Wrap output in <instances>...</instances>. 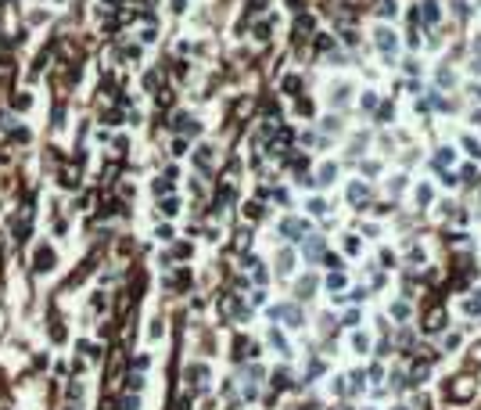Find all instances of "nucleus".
Instances as JSON below:
<instances>
[{"label": "nucleus", "mask_w": 481, "mask_h": 410, "mask_svg": "<svg viewBox=\"0 0 481 410\" xmlns=\"http://www.w3.org/2000/svg\"><path fill=\"white\" fill-rule=\"evenodd\" d=\"M470 396H474V378H467V374L452 378L449 385H446V399H449V403H456V399H470Z\"/></svg>", "instance_id": "nucleus-1"}, {"label": "nucleus", "mask_w": 481, "mask_h": 410, "mask_svg": "<svg viewBox=\"0 0 481 410\" xmlns=\"http://www.w3.org/2000/svg\"><path fill=\"white\" fill-rule=\"evenodd\" d=\"M51 263H54V252H51V249H40V252H36V259H33V270H36V273H47Z\"/></svg>", "instance_id": "nucleus-2"}, {"label": "nucleus", "mask_w": 481, "mask_h": 410, "mask_svg": "<svg viewBox=\"0 0 481 410\" xmlns=\"http://www.w3.org/2000/svg\"><path fill=\"white\" fill-rule=\"evenodd\" d=\"M424 327H428V331H442V327H446V313H442V309H431Z\"/></svg>", "instance_id": "nucleus-3"}, {"label": "nucleus", "mask_w": 481, "mask_h": 410, "mask_svg": "<svg viewBox=\"0 0 481 410\" xmlns=\"http://www.w3.org/2000/svg\"><path fill=\"white\" fill-rule=\"evenodd\" d=\"M61 184L65 187H76L79 184V166H65L61 169Z\"/></svg>", "instance_id": "nucleus-4"}, {"label": "nucleus", "mask_w": 481, "mask_h": 410, "mask_svg": "<svg viewBox=\"0 0 481 410\" xmlns=\"http://www.w3.org/2000/svg\"><path fill=\"white\" fill-rule=\"evenodd\" d=\"M377 40H381V47H384V51H392V47H395V36H392V33H381Z\"/></svg>", "instance_id": "nucleus-5"}, {"label": "nucleus", "mask_w": 481, "mask_h": 410, "mask_svg": "<svg viewBox=\"0 0 481 410\" xmlns=\"http://www.w3.org/2000/svg\"><path fill=\"white\" fill-rule=\"evenodd\" d=\"M312 288H316V281H312V277H305V281H302V285H298V291H302V295H309V291H312Z\"/></svg>", "instance_id": "nucleus-6"}, {"label": "nucleus", "mask_w": 481, "mask_h": 410, "mask_svg": "<svg viewBox=\"0 0 481 410\" xmlns=\"http://www.w3.org/2000/svg\"><path fill=\"white\" fill-rule=\"evenodd\" d=\"M122 410H137V399L129 396V399H122Z\"/></svg>", "instance_id": "nucleus-7"}, {"label": "nucleus", "mask_w": 481, "mask_h": 410, "mask_svg": "<svg viewBox=\"0 0 481 410\" xmlns=\"http://www.w3.org/2000/svg\"><path fill=\"white\" fill-rule=\"evenodd\" d=\"M474 360L481 363V345H474Z\"/></svg>", "instance_id": "nucleus-8"}]
</instances>
